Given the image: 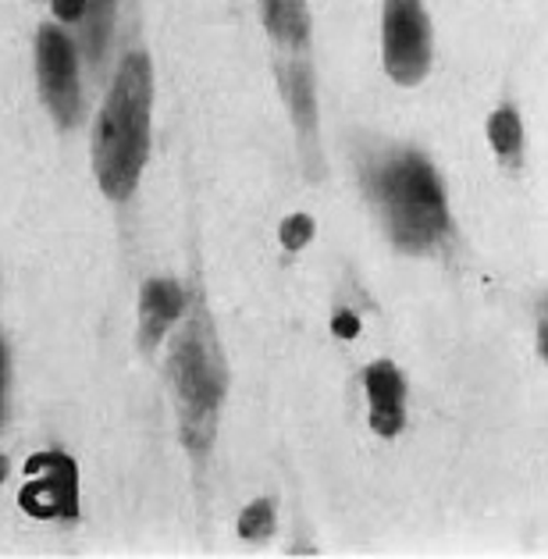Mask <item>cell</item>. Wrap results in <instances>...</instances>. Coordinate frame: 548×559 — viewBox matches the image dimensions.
Segmentation results:
<instances>
[{
  "label": "cell",
  "instance_id": "1",
  "mask_svg": "<svg viewBox=\"0 0 548 559\" xmlns=\"http://www.w3.org/2000/svg\"><path fill=\"white\" fill-rule=\"evenodd\" d=\"M150 100L154 72L146 53H129L107 93V104L93 132V168L111 200H129L140 186V171L150 157Z\"/></svg>",
  "mask_w": 548,
  "mask_h": 559
},
{
  "label": "cell",
  "instance_id": "2",
  "mask_svg": "<svg viewBox=\"0 0 548 559\" xmlns=\"http://www.w3.org/2000/svg\"><path fill=\"white\" fill-rule=\"evenodd\" d=\"M168 381L182 414V439L193 453H207L222 411V353L207 318L189 321L168 353Z\"/></svg>",
  "mask_w": 548,
  "mask_h": 559
},
{
  "label": "cell",
  "instance_id": "3",
  "mask_svg": "<svg viewBox=\"0 0 548 559\" xmlns=\"http://www.w3.org/2000/svg\"><path fill=\"white\" fill-rule=\"evenodd\" d=\"M381 200H385L389 236L406 253H424L442 239L449 225L445 193L438 186L434 168L420 154H395L378 175Z\"/></svg>",
  "mask_w": 548,
  "mask_h": 559
},
{
  "label": "cell",
  "instance_id": "4",
  "mask_svg": "<svg viewBox=\"0 0 548 559\" xmlns=\"http://www.w3.org/2000/svg\"><path fill=\"white\" fill-rule=\"evenodd\" d=\"M385 72L400 86H417L431 72V22L420 0H385Z\"/></svg>",
  "mask_w": 548,
  "mask_h": 559
},
{
  "label": "cell",
  "instance_id": "5",
  "mask_svg": "<svg viewBox=\"0 0 548 559\" xmlns=\"http://www.w3.org/2000/svg\"><path fill=\"white\" fill-rule=\"evenodd\" d=\"M25 481L19 507L36 516V521H75L79 516V471L75 463L68 460L58 449H47V453H36L25 460Z\"/></svg>",
  "mask_w": 548,
  "mask_h": 559
},
{
  "label": "cell",
  "instance_id": "6",
  "mask_svg": "<svg viewBox=\"0 0 548 559\" xmlns=\"http://www.w3.org/2000/svg\"><path fill=\"white\" fill-rule=\"evenodd\" d=\"M36 58H39V86H44V100L50 104L53 118L61 126H72L79 115V72H75V53L68 36L53 25H44L36 39Z\"/></svg>",
  "mask_w": 548,
  "mask_h": 559
},
{
  "label": "cell",
  "instance_id": "7",
  "mask_svg": "<svg viewBox=\"0 0 548 559\" xmlns=\"http://www.w3.org/2000/svg\"><path fill=\"white\" fill-rule=\"evenodd\" d=\"M367 400H371V428L385 439H395L406 425V381L400 367L378 360L364 371Z\"/></svg>",
  "mask_w": 548,
  "mask_h": 559
},
{
  "label": "cell",
  "instance_id": "8",
  "mask_svg": "<svg viewBox=\"0 0 548 559\" xmlns=\"http://www.w3.org/2000/svg\"><path fill=\"white\" fill-rule=\"evenodd\" d=\"M186 293L171 278H150L140 293V343L143 349H154L171 324L182 318Z\"/></svg>",
  "mask_w": 548,
  "mask_h": 559
},
{
  "label": "cell",
  "instance_id": "9",
  "mask_svg": "<svg viewBox=\"0 0 548 559\" xmlns=\"http://www.w3.org/2000/svg\"><path fill=\"white\" fill-rule=\"evenodd\" d=\"M488 140L491 146H496V154L502 160H510V165H516L520 157V140H524V129H520V118L513 107H499L496 115L488 118Z\"/></svg>",
  "mask_w": 548,
  "mask_h": 559
},
{
  "label": "cell",
  "instance_id": "10",
  "mask_svg": "<svg viewBox=\"0 0 548 559\" xmlns=\"http://www.w3.org/2000/svg\"><path fill=\"white\" fill-rule=\"evenodd\" d=\"M267 8V25H271V36L278 39H299L307 33V11H303V0H264Z\"/></svg>",
  "mask_w": 548,
  "mask_h": 559
},
{
  "label": "cell",
  "instance_id": "11",
  "mask_svg": "<svg viewBox=\"0 0 548 559\" xmlns=\"http://www.w3.org/2000/svg\"><path fill=\"white\" fill-rule=\"evenodd\" d=\"M239 535L246 542H267L274 535V502L271 499H257L242 510Z\"/></svg>",
  "mask_w": 548,
  "mask_h": 559
},
{
  "label": "cell",
  "instance_id": "12",
  "mask_svg": "<svg viewBox=\"0 0 548 559\" xmlns=\"http://www.w3.org/2000/svg\"><path fill=\"white\" fill-rule=\"evenodd\" d=\"M313 239V217L310 214H293L282 222V247L285 250H303Z\"/></svg>",
  "mask_w": 548,
  "mask_h": 559
},
{
  "label": "cell",
  "instance_id": "13",
  "mask_svg": "<svg viewBox=\"0 0 548 559\" xmlns=\"http://www.w3.org/2000/svg\"><path fill=\"white\" fill-rule=\"evenodd\" d=\"M86 11H90V0H53V15H58L61 22L86 19Z\"/></svg>",
  "mask_w": 548,
  "mask_h": 559
},
{
  "label": "cell",
  "instance_id": "14",
  "mask_svg": "<svg viewBox=\"0 0 548 559\" xmlns=\"http://www.w3.org/2000/svg\"><path fill=\"white\" fill-rule=\"evenodd\" d=\"M332 332L338 338H356V335H360V318L349 313V310H338L335 318H332Z\"/></svg>",
  "mask_w": 548,
  "mask_h": 559
}]
</instances>
